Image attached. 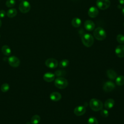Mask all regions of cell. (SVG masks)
<instances>
[{"instance_id":"4dcf8cb0","label":"cell","mask_w":124,"mask_h":124,"mask_svg":"<svg viewBox=\"0 0 124 124\" xmlns=\"http://www.w3.org/2000/svg\"><path fill=\"white\" fill-rule=\"evenodd\" d=\"M118 1L121 4H124V0H118Z\"/></svg>"},{"instance_id":"9c48e42d","label":"cell","mask_w":124,"mask_h":124,"mask_svg":"<svg viewBox=\"0 0 124 124\" xmlns=\"http://www.w3.org/2000/svg\"><path fill=\"white\" fill-rule=\"evenodd\" d=\"M115 85L113 82L110 81H108L106 82L104 84L103 89L105 92H109L113 90L115 88Z\"/></svg>"},{"instance_id":"cb8c5ba5","label":"cell","mask_w":124,"mask_h":124,"mask_svg":"<svg viewBox=\"0 0 124 124\" xmlns=\"http://www.w3.org/2000/svg\"><path fill=\"white\" fill-rule=\"evenodd\" d=\"M55 75L56 77H62L65 75L66 72L64 70H58L55 71Z\"/></svg>"},{"instance_id":"2e32d148","label":"cell","mask_w":124,"mask_h":124,"mask_svg":"<svg viewBox=\"0 0 124 124\" xmlns=\"http://www.w3.org/2000/svg\"><path fill=\"white\" fill-rule=\"evenodd\" d=\"M114 104V100L112 98H108L105 101L104 104V107L107 109H110L113 107Z\"/></svg>"},{"instance_id":"ac0fdd59","label":"cell","mask_w":124,"mask_h":124,"mask_svg":"<svg viewBox=\"0 0 124 124\" xmlns=\"http://www.w3.org/2000/svg\"><path fill=\"white\" fill-rule=\"evenodd\" d=\"M1 51L2 53L6 56H9L11 54V49L10 47L7 45H4L2 46Z\"/></svg>"},{"instance_id":"7c38bea8","label":"cell","mask_w":124,"mask_h":124,"mask_svg":"<svg viewBox=\"0 0 124 124\" xmlns=\"http://www.w3.org/2000/svg\"><path fill=\"white\" fill-rule=\"evenodd\" d=\"M85 29L88 31H92L95 28V24L94 22L91 20H86L84 24Z\"/></svg>"},{"instance_id":"3957f363","label":"cell","mask_w":124,"mask_h":124,"mask_svg":"<svg viewBox=\"0 0 124 124\" xmlns=\"http://www.w3.org/2000/svg\"><path fill=\"white\" fill-rule=\"evenodd\" d=\"M81 41L83 44L86 47L91 46L94 42L93 36L89 33H85L81 37Z\"/></svg>"},{"instance_id":"d6a6232c","label":"cell","mask_w":124,"mask_h":124,"mask_svg":"<svg viewBox=\"0 0 124 124\" xmlns=\"http://www.w3.org/2000/svg\"><path fill=\"white\" fill-rule=\"evenodd\" d=\"M1 20L0 19V27H1Z\"/></svg>"},{"instance_id":"484cf974","label":"cell","mask_w":124,"mask_h":124,"mask_svg":"<svg viewBox=\"0 0 124 124\" xmlns=\"http://www.w3.org/2000/svg\"><path fill=\"white\" fill-rule=\"evenodd\" d=\"M16 1L15 0H7L6 2V5L8 7H12L16 4Z\"/></svg>"},{"instance_id":"277c9868","label":"cell","mask_w":124,"mask_h":124,"mask_svg":"<svg viewBox=\"0 0 124 124\" xmlns=\"http://www.w3.org/2000/svg\"><path fill=\"white\" fill-rule=\"evenodd\" d=\"M68 84V81L64 78L58 77L54 81L55 86L60 89H65Z\"/></svg>"},{"instance_id":"ffe728a7","label":"cell","mask_w":124,"mask_h":124,"mask_svg":"<svg viewBox=\"0 0 124 124\" xmlns=\"http://www.w3.org/2000/svg\"><path fill=\"white\" fill-rule=\"evenodd\" d=\"M71 24L73 27L75 28H78L80 26L81 24V21L80 18L78 17H75L72 20Z\"/></svg>"},{"instance_id":"8992f818","label":"cell","mask_w":124,"mask_h":124,"mask_svg":"<svg viewBox=\"0 0 124 124\" xmlns=\"http://www.w3.org/2000/svg\"><path fill=\"white\" fill-rule=\"evenodd\" d=\"M96 5L101 10H106L110 5L109 0H97Z\"/></svg>"},{"instance_id":"83f0119b","label":"cell","mask_w":124,"mask_h":124,"mask_svg":"<svg viewBox=\"0 0 124 124\" xmlns=\"http://www.w3.org/2000/svg\"><path fill=\"white\" fill-rule=\"evenodd\" d=\"M117 41L120 44H124V35L121 34H118L116 37Z\"/></svg>"},{"instance_id":"f1b7e54d","label":"cell","mask_w":124,"mask_h":124,"mask_svg":"<svg viewBox=\"0 0 124 124\" xmlns=\"http://www.w3.org/2000/svg\"><path fill=\"white\" fill-rule=\"evenodd\" d=\"M100 114L102 117H103L104 118H106L108 116L109 112L107 109H102L100 111Z\"/></svg>"},{"instance_id":"e575fe53","label":"cell","mask_w":124,"mask_h":124,"mask_svg":"<svg viewBox=\"0 0 124 124\" xmlns=\"http://www.w3.org/2000/svg\"></svg>"},{"instance_id":"7a4b0ae2","label":"cell","mask_w":124,"mask_h":124,"mask_svg":"<svg viewBox=\"0 0 124 124\" xmlns=\"http://www.w3.org/2000/svg\"><path fill=\"white\" fill-rule=\"evenodd\" d=\"M94 37L98 40H104L107 34L105 31L101 27H97L93 31Z\"/></svg>"},{"instance_id":"603a6c76","label":"cell","mask_w":124,"mask_h":124,"mask_svg":"<svg viewBox=\"0 0 124 124\" xmlns=\"http://www.w3.org/2000/svg\"><path fill=\"white\" fill-rule=\"evenodd\" d=\"M69 61L67 59H63L59 63V66L61 68H65L69 64Z\"/></svg>"},{"instance_id":"d6986e66","label":"cell","mask_w":124,"mask_h":124,"mask_svg":"<svg viewBox=\"0 0 124 124\" xmlns=\"http://www.w3.org/2000/svg\"><path fill=\"white\" fill-rule=\"evenodd\" d=\"M17 12L16 9L15 8H11L7 11L6 14L8 17L10 18H12L16 16L17 15Z\"/></svg>"},{"instance_id":"4316f807","label":"cell","mask_w":124,"mask_h":124,"mask_svg":"<svg viewBox=\"0 0 124 124\" xmlns=\"http://www.w3.org/2000/svg\"><path fill=\"white\" fill-rule=\"evenodd\" d=\"M88 124H98L97 119L93 117H90L88 120Z\"/></svg>"},{"instance_id":"5b68a950","label":"cell","mask_w":124,"mask_h":124,"mask_svg":"<svg viewBox=\"0 0 124 124\" xmlns=\"http://www.w3.org/2000/svg\"><path fill=\"white\" fill-rule=\"evenodd\" d=\"M19 9L22 13H28L31 9V5L28 1L23 0L19 4Z\"/></svg>"},{"instance_id":"44dd1931","label":"cell","mask_w":124,"mask_h":124,"mask_svg":"<svg viewBox=\"0 0 124 124\" xmlns=\"http://www.w3.org/2000/svg\"><path fill=\"white\" fill-rule=\"evenodd\" d=\"M115 82L118 86H122L124 84V76L120 75L116 78Z\"/></svg>"},{"instance_id":"6da1fadb","label":"cell","mask_w":124,"mask_h":124,"mask_svg":"<svg viewBox=\"0 0 124 124\" xmlns=\"http://www.w3.org/2000/svg\"><path fill=\"white\" fill-rule=\"evenodd\" d=\"M89 105L91 108L94 111H98L103 108V103L99 100L96 98H92L90 101Z\"/></svg>"},{"instance_id":"52a82bcc","label":"cell","mask_w":124,"mask_h":124,"mask_svg":"<svg viewBox=\"0 0 124 124\" xmlns=\"http://www.w3.org/2000/svg\"><path fill=\"white\" fill-rule=\"evenodd\" d=\"M45 64L47 67L49 68L53 69L57 67L58 65V62L57 60H56L55 59L49 58L46 61Z\"/></svg>"},{"instance_id":"1f68e13d","label":"cell","mask_w":124,"mask_h":124,"mask_svg":"<svg viewBox=\"0 0 124 124\" xmlns=\"http://www.w3.org/2000/svg\"><path fill=\"white\" fill-rule=\"evenodd\" d=\"M122 14L123 15V16H124V6L122 8Z\"/></svg>"},{"instance_id":"d4e9b609","label":"cell","mask_w":124,"mask_h":124,"mask_svg":"<svg viewBox=\"0 0 124 124\" xmlns=\"http://www.w3.org/2000/svg\"><path fill=\"white\" fill-rule=\"evenodd\" d=\"M9 88H10L9 85L7 83H3L1 86V87H0L1 91L4 93H5V92H7V91H8V90H9Z\"/></svg>"},{"instance_id":"30bf717a","label":"cell","mask_w":124,"mask_h":124,"mask_svg":"<svg viewBox=\"0 0 124 124\" xmlns=\"http://www.w3.org/2000/svg\"><path fill=\"white\" fill-rule=\"evenodd\" d=\"M86 112V108L84 106H78L76 107L74 110V114L77 116H81Z\"/></svg>"},{"instance_id":"7402d4cb","label":"cell","mask_w":124,"mask_h":124,"mask_svg":"<svg viewBox=\"0 0 124 124\" xmlns=\"http://www.w3.org/2000/svg\"><path fill=\"white\" fill-rule=\"evenodd\" d=\"M40 121V117L38 115H33L31 120V122L32 124H38Z\"/></svg>"},{"instance_id":"f546056e","label":"cell","mask_w":124,"mask_h":124,"mask_svg":"<svg viewBox=\"0 0 124 124\" xmlns=\"http://www.w3.org/2000/svg\"><path fill=\"white\" fill-rule=\"evenodd\" d=\"M6 15V12L4 10H0V18H3Z\"/></svg>"},{"instance_id":"836d02e7","label":"cell","mask_w":124,"mask_h":124,"mask_svg":"<svg viewBox=\"0 0 124 124\" xmlns=\"http://www.w3.org/2000/svg\"><path fill=\"white\" fill-rule=\"evenodd\" d=\"M19 1H23V0H19Z\"/></svg>"},{"instance_id":"8fae6325","label":"cell","mask_w":124,"mask_h":124,"mask_svg":"<svg viewBox=\"0 0 124 124\" xmlns=\"http://www.w3.org/2000/svg\"><path fill=\"white\" fill-rule=\"evenodd\" d=\"M116 55L119 58L124 57V45H120L118 46L115 50Z\"/></svg>"},{"instance_id":"4fadbf2b","label":"cell","mask_w":124,"mask_h":124,"mask_svg":"<svg viewBox=\"0 0 124 124\" xmlns=\"http://www.w3.org/2000/svg\"><path fill=\"white\" fill-rule=\"evenodd\" d=\"M88 14L90 17L92 18H94L98 16L99 14V12H98V9L96 7L92 6L90 7V9H89Z\"/></svg>"},{"instance_id":"e0dca14e","label":"cell","mask_w":124,"mask_h":124,"mask_svg":"<svg viewBox=\"0 0 124 124\" xmlns=\"http://www.w3.org/2000/svg\"><path fill=\"white\" fill-rule=\"evenodd\" d=\"M107 77L110 79H114L117 78V73L112 69H108L107 71Z\"/></svg>"},{"instance_id":"9a60e30c","label":"cell","mask_w":124,"mask_h":124,"mask_svg":"<svg viewBox=\"0 0 124 124\" xmlns=\"http://www.w3.org/2000/svg\"><path fill=\"white\" fill-rule=\"evenodd\" d=\"M49 97L50 99L53 101H58L62 98L61 94L58 92H54L50 93Z\"/></svg>"},{"instance_id":"5bb4252c","label":"cell","mask_w":124,"mask_h":124,"mask_svg":"<svg viewBox=\"0 0 124 124\" xmlns=\"http://www.w3.org/2000/svg\"><path fill=\"white\" fill-rule=\"evenodd\" d=\"M55 75L54 74L50 72H47L44 75L43 79L45 81L48 82H50L54 80V79H55Z\"/></svg>"},{"instance_id":"ba28073f","label":"cell","mask_w":124,"mask_h":124,"mask_svg":"<svg viewBox=\"0 0 124 124\" xmlns=\"http://www.w3.org/2000/svg\"><path fill=\"white\" fill-rule=\"evenodd\" d=\"M9 64L13 67H17L20 64V61L18 58L15 56H12L9 57L8 59Z\"/></svg>"}]
</instances>
